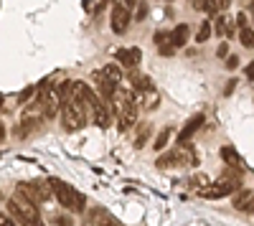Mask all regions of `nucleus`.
Instances as JSON below:
<instances>
[{
    "label": "nucleus",
    "mask_w": 254,
    "mask_h": 226,
    "mask_svg": "<svg viewBox=\"0 0 254 226\" xmlns=\"http://www.w3.org/2000/svg\"><path fill=\"white\" fill-rule=\"evenodd\" d=\"M127 26H130V8H127V3H115L112 5V33L122 36Z\"/></svg>",
    "instance_id": "423d86ee"
},
{
    "label": "nucleus",
    "mask_w": 254,
    "mask_h": 226,
    "mask_svg": "<svg viewBox=\"0 0 254 226\" xmlns=\"http://www.w3.org/2000/svg\"><path fill=\"white\" fill-rule=\"evenodd\" d=\"M92 76H94V81H97V94H99L104 102H110V99L115 97V92H117V84H112V81L104 76L102 71H94Z\"/></svg>",
    "instance_id": "9d476101"
},
{
    "label": "nucleus",
    "mask_w": 254,
    "mask_h": 226,
    "mask_svg": "<svg viewBox=\"0 0 254 226\" xmlns=\"http://www.w3.org/2000/svg\"><path fill=\"white\" fill-rule=\"evenodd\" d=\"M221 160L226 163L229 168H242V155L231 148V145H226V148H221Z\"/></svg>",
    "instance_id": "dca6fc26"
},
{
    "label": "nucleus",
    "mask_w": 254,
    "mask_h": 226,
    "mask_svg": "<svg viewBox=\"0 0 254 226\" xmlns=\"http://www.w3.org/2000/svg\"><path fill=\"white\" fill-rule=\"evenodd\" d=\"M231 5V0H203V10L208 13H226V8Z\"/></svg>",
    "instance_id": "a211bd4d"
},
{
    "label": "nucleus",
    "mask_w": 254,
    "mask_h": 226,
    "mask_svg": "<svg viewBox=\"0 0 254 226\" xmlns=\"http://www.w3.org/2000/svg\"><path fill=\"white\" fill-rule=\"evenodd\" d=\"M3 140H5V125L0 122V142H3Z\"/></svg>",
    "instance_id": "72a5a7b5"
},
{
    "label": "nucleus",
    "mask_w": 254,
    "mask_h": 226,
    "mask_svg": "<svg viewBox=\"0 0 254 226\" xmlns=\"http://www.w3.org/2000/svg\"><path fill=\"white\" fill-rule=\"evenodd\" d=\"M247 79H252V81H254V61L247 66Z\"/></svg>",
    "instance_id": "2f4dec72"
},
{
    "label": "nucleus",
    "mask_w": 254,
    "mask_h": 226,
    "mask_svg": "<svg viewBox=\"0 0 254 226\" xmlns=\"http://www.w3.org/2000/svg\"><path fill=\"white\" fill-rule=\"evenodd\" d=\"M234 87H237V81H229V87H226L224 92H226V94H231V92H234Z\"/></svg>",
    "instance_id": "473e14b6"
},
{
    "label": "nucleus",
    "mask_w": 254,
    "mask_h": 226,
    "mask_svg": "<svg viewBox=\"0 0 254 226\" xmlns=\"http://www.w3.org/2000/svg\"><path fill=\"white\" fill-rule=\"evenodd\" d=\"M8 211L23 224V226H44V221H41V214H38V206L23 193H15L10 201H8Z\"/></svg>",
    "instance_id": "f03ea898"
},
{
    "label": "nucleus",
    "mask_w": 254,
    "mask_h": 226,
    "mask_svg": "<svg viewBox=\"0 0 254 226\" xmlns=\"http://www.w3.org/2000/svg\"><path fill=\"white\" fill-rule=\"evenodd\" d=\"M242 209H244V214H249V216H252V214H254V193H252V196H249V201H247V203H244V206H242Z\"/></svg>",
    "instance_id": "393cba45"
},
{
    "label": "nucleus",
    "mask_w": 254,
    "mask_h": 226,
    "mask_svg": "<svg viewBox=\"0 0 254 226\" xmlns=\"http://www.w3.org/2000/svg\"><path fill=\"white\" fill-rule=\"evenodd\" d=\"M158 168H168V166H196V153L193 148H188L186 142H181L178 150H171L155 160Z\"/></svg>",
    "instance_id": "20e7f679"
},
{
    "label": "nucleus",
    "mask_w": 254,
    "mask_h": 226,
    "mask_svg": "<svg viewBox=\"0 0 254 226\" xmlns=\"http://www.w3.org/2000/svg\"><path fill=\"white\" fill-rule=\"evenodd\" d=\"M249 196H252V191H247V188H242V186H239V188L234 191V209H242L244 203L249 201Z\"/></svg>",
    "instance_id": "412c9836"
},
{
    "label": "nucleus",
    "mask_w": 254,
    "mask_h": 226,
    "mask_svg": "<svg viewBox=\"0 0 254 226\" xmlns=\"http://www.w3.org/2000/svg\"><path fill=\"white\" fill-rule=\"evenodd\" d=\"M249 15L254 18V0H252V5H249Z\"/></svg>",
    "instance_id": "f704fd0d"
},
{
    "label": "nucleus",
    "mask_w": 254,
    "mask_h": 226,
    "mask_svg": "<svg viewBox=\"0 0 254 226\" xmlns=\"http://www.w3.org/2000/svg\"><path fill=\"white\" fill-rule=\"evenodd\" d=\"M171 36H173V46H176V49H183L186 41H188V36H190V26L181 23V26H176V28L171 31Z\"/></svg>",
    "instance_id": "2eb2a0df"
},
{
    "label": "nucleus",
    "mask_w": 254,
    "mask_h": 226,
    "mask_svg": "<svg viewBox=\"0 0 254 226\" xmlns=\"http://www.w3.org/2000/svg\"><path fill=\"white\" fill-rule=\"evenodd\" d=\"M94 114V125L97 127H102V130H107L110 125H112V105H110V102H99V105H97V110L92 112Z\"/></svg>",
    "instance_id": "1a4fd4ad"
},
{
    "label": "nucleus",
    "mask_w": 254,
    "mask_h": 226,
    "mask_svg": "<svg viewBox=\"0 0 254 226\" xmlns=\"http://www.w3.org/2000/svg\"><path fill=\"white\" fill-rule=\"evenodd\" d=\"M102 74L107 76V79L112 81V84H120V81H122V69H120L117 64H107V66H102Z\"/></svg>",
    "instance_id": "6ab92c4d"
},
{
    "label": "nucleus",
    "mask_w": 254,
    "mask_h": 226,
    "mask_svg": "<svg viewBox=\"0 0 254 226\" xmlns=\"http://www.w3.org/2000/svg\"><path fill=\"white\" fill-rule=\"evenodd\" d=\"M0 226H15V224H13V219L8 214H0Z\"/></svg>",
    "instance_id": "c85d7f7f"
},
{
    "label": "nucleus",
    "mask_w": 254,
    "mask_h": 226,
    "mask_svg": "<svg viewBox=\"0 0 254 226\" xmlns=\"http://www.w3.org/2000/svg\"><path fill=\"white\" fill-rule=\"evenodd\" d=\"M33 92H36V87H28V89H26V92H23V94H20V97H18V102H28V99H31V94H33Z\"/></svg>",
    "instance_id": "cd10ccee"
},
{
    "label": "nucleus",
    "mask_w": 254,
    "mask_h": 226,
    "mask_svg": "<svg viewBox=\"0 0 254 226\" xmlns=\"http://www.w3.org/2000/svg\"><path fill=\"white\" fill-rule=\"evenodd\" d=\"M147 137H150V125H142L140 132H137V137H135V148H142L145 142H147Z\"/></svg>",
    "instance_id": "5701e85b"
},
{
    "label": "nucleus",
    "mask_w": 254,
    "mask_h": 226,
    "mask_svg": "<svg viewBox=\"0 0 254 226\" xmlns=\"http://www.w3.org/2000/svg\"><path fill=\"white\" fill-rule=\"evenodd\" d=\"M36 102H38V107H41V117H44V119H54L59 114L61 105H64L56 89H41Z\"/></svg>",
    "instance_id": "39448f33"
},
{
    "label": "nucleus",
    "mask_w": 254,
    "mask_h": 226,
    "mask_svg": "<svg viewBox=\"0 0 254 226\" xmlns=\"http://www.w3.org/2000/svg\"><path fill=\"white\" fill-rule=\"evenodd\" d=\"M87 110H84V105L71 94L66 102L61 105V125L66 132H79L84 130V125H87Z\"/></svg>",
    "instance_id": "7ed1b4c3"
},
{
    "label": "nucleus",
    "mask_w": 254,
    "mask_h": 226,
    "mask_svg": "<svg viewBox=\"0 0 254 226\" xmlns=\"http://www.w3.org/2000/svg\"><path fill=\"white\" fill-rule=\"evenodd\" d=\"M219 36H226V38H231V36H237V20L231 18V15H221L219 20H216V28H214Z\"/></svg>",
    "instance_id": "f8f14e48"
},
{
    "label": "nucleus",
    "mask_w": 254,
    "mask_h": 226,
    "mask_svg": "<svg viewBox=\"0 0 254 226\" xmlns=\"http://www.w3.org/2000/svg\"><path fill=\"white\" fill-rule=\"evenodd\" d=\"M145 15H147V5H145V3H140V5H137V13H135V18H137V20H142Z\"/></svg>",
    "instance_id": "a878e982"
},
{
    "label": "nucleus",
    "mask_w": 254,
    "mask_h": 226,
    "mask_svg": "<svg viewBox=\"0 0 254 226\" xmlns=\"http://www.w3.org/2000/svg\"><path fill=\"white\" fill-rule=\"evenodd\" d=\"M211 33H214V31H211V23H201L198 33H196V41H198V44H206V41L211 38Z\"/></svg>",
    "instance_id": "4be33fe9"
},
{
    "label": "nucleus",
    "mask_w": 254,
    "mask_h": 226,
    "mask_svg": "<svg viewBox=\"0 0 254 226\" xmlns=\"http://www.w3.org/2000/svg\"><path fill=\"white\" fill-rule=\"evenodd\" d=\"M38 125H41V117H38V119L26 117L23 122H18V127H15V132H13V135H15V137H28V135H31V132H33Z\"/></svg>",
    "instance_id": "4468645a"
},
{
    "label": "nucleus",
    "mask_w": 254,
    "mask_h": 226,
    "mask_svg": "<svg viewBox=\"0 0 254 226\" xmlns=\"http://www.w3.org/2000/svg\"><path fill=\"white\" fill-rule=\"evenodd\" d=\"M168 140H171V127H168V130H160V135H158V140H155V150H163L165 145H168Z\"/></svg>",
    "instance_id": "b1692460"
},
{
    "label": "nucleus",
    "mask_w": 254,
    "mask_h": 226,
    "mask_svg": "<svg viewBox=\"0 0 254 226\" xmlns=\"http://www.w3.org/2000/svg\"><path fill=\"white\" fill-rule=\"evenodd\" d=\"M226 66H229V69H237V66H239V58H237V56H229V58H226Z\"/></svg>",
    "instance_id": "c756f323"
},
{
    "label": "nucleus",
    "mask_w": 254,
    "mask_h": 226,
    "mask_svg": "<svg viewBox=\"0 0 254 226\" xmlns=\"http://www.w3.org/2000/svg\"><path fill=\"white\" fill-rule=\"evenodd\" d=\"M239 41H242L247 49H254V31H252L249 26H242V31H239Z\"/></svg>",
    "instance_id": "aec40b11"
},
{
    "label": "nucleus",
    "mask_w": 254,
    "mask_h": 226,
    "mask_svg": "<svg viewBox=\"0 0 254 226\" xmlns=\"http://www.w3.org/2000/svg\"><path fill=\"white\" fill-rule=\"evenodd\" d=\"M56 226H74L69 216H56Z\"/></svg>",
    "instance_id": "bb28decb"
},
{
    "label": "nucleus",
    "mask_w": 254,
    "mask_h": 226,
    "mask_svg": "<svg viewBox=\"0 0 254 226\" xmlns=\"http://www.w3.org/2000/svg\"><path fill=\"white\" fill-rule=\"evenodd\" d=\"M0 107H3V94H0Z\"/></svg>",
    "instance_id": "c9c22d12"
},
{
    "label": "nucleus",
    "mask_w": 254,
    "mask_h": 226,
    "mask_svg": "<svg viewBox=\"0 0 254 226\" xmlns=\"http://www.w3.org/2000/svg\"><path fill=\"white\" fill-rule=\"evenodd\" d=\"M132 87H135V94H150L153 92V81L147 76H135L132 79Z\"/></svg>",
    "instance_id": "f3484780"
},
{
    "label": "nucleus",
    "mask_w": 254,
    "mask_h": 226,
    "mask_svg": "<svg viewBox=\"0 0 254 226\" xmlns=\"http://www.w3.org/2000/svg\"><path fill=\"white\" fill-rule=\"evenodd\" d=\"M115 58L120 61V64L125 69H135L140 61H142V51L137 46H127V49H117L115 51Z\"/></svg>",
    "instance_id": "6e6552de"
},
{
    "label": "nucleus",
    "mask_w": 254,
    "mask_h": 226,
    "mask_svg": "<svg viewBox=\"0 0 254 226\" xmlns=\"http://www.w3.org/2000/svg\"><path fill=\"white\" fill-rule=\"evenodd\" d=\"M203 122H206V117L198 112V114H193V117H190L188 122H186V125H183V130H181V135H178V142H188L190 137H193L196 135V130H201L203 127Z\"/></svg>",
    "instance_id": "9b49d317"
},
{
    "label": "nucleus",
    "mask_w": 254,
    "mask_h": 226,
    "mask_svg": "<svg viewBox=\"0 0 254 226\" xmlns=\"http://www.w3.org/2000/svg\"><path fill=\"white\" fill-rule=\"evenodd\" d=\"M18 191L23 196H28L36 206H38V203H44V201H49V196H51L49 193V183H46V186H44V183H20Z\"/></svg>",
    "instance_id": "0eeeda50"
},
{
    "label": "nucleus",
    "mask_w": 254,
    "mask_h": 226,
    "mask_svg": "<svg viewBox=\"0 0 254 226\" xmlns=\"http://www.w3.org/2000/svg\"><path fill=\"white\" fill-rule=\"evenodd\" d=\"M155 44H158L160 54H165V56H171V54L176 51V46H173V36L168 33V31H158V33H155Z\"/></svg>",
    "instance_id": "ddd939ff"
},
{
    "label": "nucleus",
    "mask_w": 254,
    "mask_h": 226,
    "mask_svg": "<svg viewBox=\"0 0 254 226\" xmlns=\"http://www.w3.org/2000/svg\"><path fill=\"white\" fill-rule=\"evenodd\" d=\"M46 183H49V188L54 191L56 201H59L66 211H74V214L84 211V206H87V198H84V196H81V191H76V188L71 186V183L61 180V178H54V175H51Z\"/></svg>",
    "instance_id": "f257e3e1"
},
{
    "label": "nucleus",
    "mask_w": 254,
    "mask_h": 226,
    "mask_svg": "<svg viewBox=\"0 0 254 226\" xmlns=\"http://www.w3.org/2000/svg\"><path fill=\"white\" fill-rule=\"evenodd\" d=\"M216 56H219V58L229 56V46H226V44H221V46H219V51H216Z\"/></svg>",
    "instance_id": "7c9ffc66"
}]
</instances>
